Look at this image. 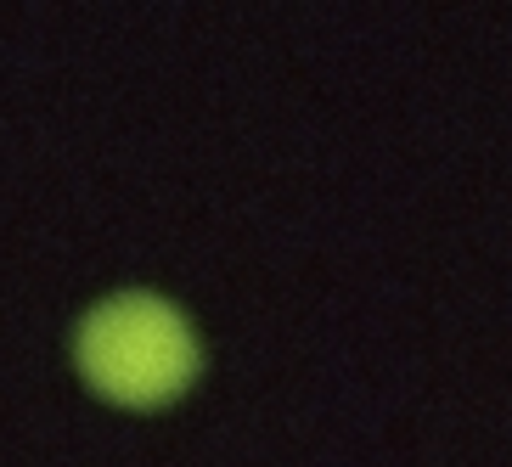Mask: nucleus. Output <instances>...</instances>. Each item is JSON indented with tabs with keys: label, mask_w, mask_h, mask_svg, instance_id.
<instances>
[{
	"label": "nucleus",
	"mask_w": 512,
	"mask_h": 467,
	"mask_svg": "<svg viewBox=\"0 0 512 467\" xmlns=\"http://www.w3.org/2000/svg\"><path fill=\"white\" fill-rule=\"evenodd\" d=\"M79 377L102 400L130 411H158L181 400L203 372V344L192 321L158 293H113L79 321Z\"/></svg>",
	"instance_id": "nucleus-1"
}]
</instances>
